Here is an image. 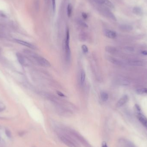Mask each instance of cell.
Here are the masks:
<instances>
[{
    "mask_svg": "<svg viewBox=\"0 0 147 147\" xmlns=\"http://www.w3.org/2000/svg\"><path fill=\"white\" fill-rule=\"evenodd\" d=\"M98 5H105L110 8L113 9L114 8L113 3L109 0H93Z\"/></svg>",
    "mask_w": 147,
    "mask_h": 147,
    "instance_id": "obj_7",
    "label": "cell"
},
{
    "mask_svg": "<svg viewBox=\"0 0 147 147\" xmlns=\"http://www.w3.org/2000/svg\"><path fill=\"white\" fill-rule=\"evenodd\" d=\"M55 131L59 140L68 147H80L78 142L63 129L62 126L55 127Z\"/></svg>",
    "mask_w": 147,
    "mask_h": 147,
    "instance_id": "obj_1",
    "label": "cell"
},
{
    "mask_svg": "<svg viewBox=\"0 0 147 147\" xmlns=\"http://www.w3.org/2000/svg\"><path fill=\"white\" fill-rule=\"evenodd\" d=\"M116 82L117 84L123 85V86H127L129 84L130 82L124 78H118L116 80Z\"/></svg>",
    "mask_w": 147,
    "mask_h": 147,
    "instance_id": "obj_12",
    "label": "cell"
},
{
    "mask_svg": "<svg viewBox=\"0 0 147 147\" xmlns=\"http://www.w3.org/2000/svg\"><path fill=\"white\" fill-rule=\"evenodd\" d=\"M81 49L83 51V52L84 53H86L88 52L89 49H88L87 46H86L85 44H83L82 46H81Z\"/></svg>",
    "mask_w": 147,
    "mask_h": 147,
    "instance_id": "obj_24",
    "label": "cell"
},
{
    "mask_svg": "<svg viewBox=\"0 0 147 147\" xmlns=\"http://www.w3.org/2000/svg\"><path fill=\"white\" fill-rule=\"evenodd\" d=\"M101 147H108L107 145L106 142H103L101 144Z\"/></svg>",
    "mask_w": 147,
    "mask_h": 147,
    "instance_id": "obj_30",
    "label": "cell"
},
{
    "mask_svg": "<svg viewBox=\"0 0 147 147\" xmlns=\"http://www.w3.org/2000/svg\"><path fill=\"white\" fill-rule=\"evenodd\" d=\"M104 34L106 37L110 39H114L117 37L116 33L113 31L105 29L104 31Z\"/></svg>",
    "mask_w": 147,
    "mask_h": 147,
    "instance_id": "obj_9",
    "label": "cell"
},
{
    "mask_svg": "<svg viewBox=\"0 0 147 147\" xmlns=\"http://www.w3.org/2000/svg\"><path fill=\"white\" fill-rule=\"evenodd\" d=\"M16 57L19 63L21 65H24L25 63V59L22 55L18 53L16 54Z\"/></svg>",
    "mask_w": 147,
    "mask_h": 147,
    "instance_id": "obj_19",
    "label": "cell"
},
{
    "mask_svg": "<svg viewBox=\"0 0 147 147\" xmlns=\"http://www.w3.org/2000/svg\"></svg>",
    "mask_w": 147,
    "mask_h": 147,
    "instance_id": "obj_33",
    "label": "cell"
},
{
    "mask_svg": "<svg viewBox=\"0 0 147 147\" xmlns=\"http://www.w3.org/2000/svg\"><path fill=\"white\" fill-rule=\"evenodd\" d=\"M100 97L101 100L103 101H106L109 98L108 93L105 92H101L100 93Z\"/></svg>",
    "mask_w": 147,
    "mask_h": 147,
    "instance_id": "obj_17",
    "label": "cell"
},
{
    "mask_svg": "<svg viewBox=\"0 0 147 147\" xmlns=\"http://www.w3.org/2000/svg\"><path fill=\"white\" fill-rule=\"evenodd\" d=\"M127 63L130 65L136 66H143L144 63L142 61L138 60H130L128 61Z\"/></svg>",
    "mask_w": 147,
    "mask_h": 147,
    "instance_id": "obj_11",
    "label": "cell"
},
{
    "mask_svg": "<svg viewBox=\"0 0 147 147\" xmlns=\"http://www.w3.org/2000/svg\"><path fill=\"white\" fill-rule=\"evenodd\" d=\"M135 111L137 114V117L139 122L147 130V117L143 114L140 107L139 105H135Z\"/></svg>",
    "mask_w": 147,
    "mask_h": 147,
    "instance_id": "obj_4",
    "label": "cell"
},
{
    "mask_svg": "<svg viewBox=\"0 0 147 147\" xmlns=\"http://www.w3.org/2000/svg\"><path fill=\"white\" fill-rule=\"evenodd\" d=\"M32 56L37 63L41 66L45 67H49L51 66L50 63L44 57L35 54H33Z\"/></svg>",
    "mask_w": 147,
    "mask_h": 147,
    "instance_id": "obj_5",
    "label": "cell"
},
{
    "mask_svg": "<svg viewBox=\"0 0 147 147\" xmlns=\"http://www.w3.org/2000/svg\"><path fill=\"white\" fill-rule=\"evenodd\" d=\"M142 53L144 55H147V51L144 50L142 52Z\"/></svg>",
    "mask_w": 147,
    "mask_h": 147,
    "instance_id": "obj_31",
    "label": "cell"
},
{
    "mask_svg": "<svg viewBox=\"0 0 147 147\" xmlns=\"http://www.w3.org/2000/svg\"><path fill=\"white\" fill-rule=\"evenodd\" d=\"M5 133H6V135L8 137V138H10V137H11V132L8 130H5Z\"/></svg>",
    "mask_w": 147,
    "mask_h": 147,
    "instance_id": "obj_26",
    "label": "cell"
},
{
    "mask_svg": "<svg viewBox=\"0 0 147 147\" xmlns=\"http://www.w3.org/2000/svg\"><path fill=\"white\" fill-rule=\"evenodd\" d=\"M99 10L101 11V13L104 14L105 16L113 20H116L115 16L113 14H112V13L108 9L106 8H101Z\"/></svg>",
    "mask_w": 147,
    "mask_h": 147,
    "instance_id": "obj_6",
    "label": "cell"
},
{
    "mask_svg": "<svg viewBox=\"0 0 147 147\" xmlns=\"http://www.w3.org/2000/svg\"><path fill=\"white\" fill-rule=\"evenodd\" d=\"M67 16L68 17H70L71 16L72 11V6L71 3H69L67 7Z\"/></svg>",
    "mask_w": 147,
    "mask_h": 147,
    "instance_id": "obj_21",
    "label": "cell"
},
{
    "mask_svg": "<svg viewBox=\"0 0 147 147\" xmlns=\"http://www.w3.org/2000/svg\"><path fill=\"white\" fill-rule=\"evenodd\" d=\"M137 94L142 95L144 94H147V88H139L136 90Z\"/></svg>",
    "mask_w": 147,
    "mask_h": 147,
    "instance_id": "obj_20",
    "label": "cell"
},
{
    "mask_svg": "<svg viewBox=\"0 0 147 147\" xmlns=\"http://www.w3.org/2000/svg\"><path fill=\"white\" fill-rule=\"evenodd\" d=\"M105 50L107 52L111 54H115V53H117L118 52V50L117 48L112 46H107L105 47Z\"/></svg>",
    "mask_w": 147,
    "mask_h": 147,
    "instance_id": "obj_14",
    "label": "cell"
},
{
    "mask_svg": "<svg viewBox=\"0 0 147 147\" xmlns=\"http://www.w3.org/2000/svg\"><path fill=\"white\" fill-rule=\"evenodd\" d=\"M81 40H83V41H85L86 39V35L85 34L83 33V34H81Z\"/></svg>",
    "mask_w": 147,
    "mask_h": 147,
    "instance_id": "obj_29",
    "label": "cell"
},
{
    "mask_svg": "<svg viewBox=\"0 0 147 147\" xmlns=\"http://www.w3.org/2000/svg\"><path fill=\"white\" fill-rule=\"evenodd\" d=\"M81 15H82V16L83 17V19H86L88 18V15L86 13H84V12L82 13Z\"/></svg>",
    "mask_w": 147,
    "mask_h": 147,
    "instance_id": "obj_27",
    "label": "cell"
},
{
    "mask_svg": "<svg viewBox=\"0 0 147 147\" xmlns=\"http://www.w3.org/2000/svg\"><path fill=\"white\" fill-rule=\"evenodd\" d=\"M125 147H136L132 142L129 141H125Z\"/></svg>",
    "mask_w": 147,
    "mask_h": 147,
    "instance_id": "obj_22",
    "label": "cell"
},
{
    "mask_svg": "<svg viewBox=\"0 0 147 147\" xmlns=\"http://www.w3.org/2000/svg\"><path fill=\"white\" fill-rule=\"evenodd\" d=\"M107 59L108 61L110 62V63H112V64L115 65L117 66H122L124 65V63H123L122 61L115 58L108 56L107 57Z\"/></svg>",
    "mask_w": 147,
    "mask_h": 147,
    "instance_id": "obj_8",
    "label": "cell"
},
{
    "mask_svg": "<svg viewBox=\"0 0 147 147\" xmlns=\"http://www.w3.org/2000/svg\"><path fill=\"white\" fill-rule=\"evenodd\" d=\"M129 99L128 96L127 95L123 96L117 101L116 105L117 107H120L123 106V105L125 104L128 101Z\"/></svg>",
    "mask_w": 147,
    "mask_h": 147,
    "instance_id": "obj_10",
    "label": "cell"
},
{
    "mask_svg": "<svg viewBox=\"0 0 147 147\" xmlns=\"http://www.w3.org/2000/svg\"><path fill=\"white\" fill-rule=\"evenodd\" d=\"M15 41L16 42L18 43L19 44H20L21 45H22L26 46V47H27L31 48V49H35V46L33 45V44L29 43L27 42L26 41H22V40H16V39Z\"/></svg>",
    "mask_w": 147,
    "mask_h": 147,
    "instance_id": "obj_13",
    "label": "cell"
},
{
    "mask_svg": "<svg viewBox=\"0 0 147 147\" xmlns=\"http://www.w3.org/2000/svg\"><path fill=\"white\" fill-rule=\"evenodd\" d=\"M86 79V73L83 70H82L80 74V82L81 84H83L84 83Z\"/></svg>",
    "mask_w": 147,
    "mask_h": 147,
    "instance_id": "obj_18",
    "label": "cell"
},
{
    "mask_svg": "<svg viewBox=\"0 0 147 147\" xmlns=\"http://www.w3.org/2000/svg\"><path fill=\"white\" fill-rule=\"evenodd\" d=\"M132 12L138 16L142 15L143 13L142 9L140 7H134L132 10Z\"/></svg>",
    "mask_w": 147,
    "mask_h": 147,
    "instance_id": "obj_15",
    "label": "cell"
},
{
    "mask_svg": "<svg viewBox=\"0 0 147 147\" xmlns=\"http://www.w3.org/2000/svg\"><path fill=\"white\" fill-rule=\"evenodd\" d=\"M78 24H79L80 26H81V27H83V28H87L88 27L87 25L81 20H78Z\"/></svg>",
    "mask_w": 147,
    "mask_h": 147,
    "instance_id": "obj_23",
    "label": "cell"
},
{
    "mask_svg": "<svg viewBox=\"0 0 147 147\" xmlns=\"http://www.w3.org/2000/svg\"><path fill=\"white\" fill-rule=\"evenodd\" d=\"M52 10L55 13L56 8V0H52Z\"/></svg>",
    "mask_w": 147,
    "mask_h": 147,
    "instance_id": "obj_25",
    "label": "cell"
},
{
    "mask_svg": "<svg viewBox=\"0 0 147 147\" xmlns=\"http://www.w3.org/2000/svg\"><path fill=\"white\" fill-rule=\"evenodd\" d=\"M120 28L122 30L125 32H130L132 30V26L128 25H121Z\"/></svg>",
    "mask_w": 147,
    "mask_h": 147,
    "instance_id": "obj_16",
    "label": "cell"
},
{
    "mask_svg": "<svg viewBox=\"0 0 147 147\" xmlns=\"http://www.w3.org/2000/svg\"><path fill=\"white\" fill-rule=\"evenodd\" d=\"M56 93L57 94V95L60 97H65V95L64 94L62 93L61 92L57 91L56 92Z\"/></svg>",
    "mask_w": 147,
    "mask_h": 147,
    "instance_id": "obj_28",
    "label": "cell"
},
{
    "mask_svg": "<svg viewBox=\"0 0 147 147\" xmlns=\"http://www.w3.org/2000/svg\"><path fill=\"white\" fill-rule=\"evenodd\" d=\"M46 0V1L47 2H48L49 1V0Z\"/></svg>",
    "mask_w": 147,
    "mask_h": 147,
    "instance_id": "obj_32",
    "label": "cell"
},
{
    "mask_svg": "<svg viewBox=\"0 0 147 147\" xmlns=\"http://www.w3.org/2000/svg\"><path fill=\"white\" fill-rule=\"evenodd\" d=\"M65 51L66 61L69 62L71 58V51L70 48L69 29L68 28L66 29V35L65 41Z\"/></svg>",
    "mask_w": 147,
    "mask_h": 147,
    "instance_id": "obj_3",
    "label": "cell"
},
{
    "mask_svg": "<svg viewBox=\"0 0 147 147\" xmlns=\"http://www.w3.org/2000/svg\"><path fill=\"white\" fill-rule=\"evenodd\" d=\"M63 129L71 135L74 139H75L78 142H80L85 147H93L86 139L81 135L78 131L74 130L73 129L69 128L68 127H63Z\"/></svg>",
    "mask_w": 147,
    "mask_h": 147,
    "instance_id": "obj_2",
    "label": "cell"
}]
</instances>
